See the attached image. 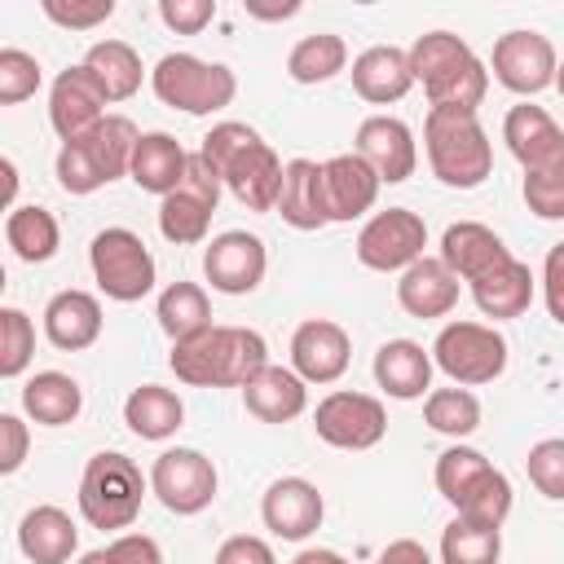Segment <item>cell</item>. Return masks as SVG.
Returning a JSON list of instances; mask_svg holds the SVG:
<instances>
[{"mask_svg":"<svg viewBox=\"0 0 564 564\" xmlns=\"http://www.w3.org/2000/svg\"><path fill=\"white\" fill-rule=\"evenodd\" d=\"M198 154L207 159V167L220 176V185L247 207V212H278V198H282V163L278 154L269 150V141L251 128V123H238V119H225L216 123Z\"/></svg>","mask_w":564,"mask_h":564,"instance_id":"6da1fadb","label":"cell"},{"mask_svg":"<svg viewBox=\"0 0 564 564\" xmlns=\"http://www.w3.org/2000/svg\"><path fill=\"white\" fill-rule=\"evenodd\" d=\"M167 366L189 388H247L269 366V344L251 326H207L203 335L172 344Z\"/></svg>","mask_w":564,"mask_h":564,"instance_id":"7a4b0ae2","label":"cell"},{"mask_svg":"<svg viewBox=\"0 0 564 564\" xmlns=\"http://www.w3.org/2000/svg\"><path fill=\"white\" fill-rule=\"evenodd\" d=\"M410 70L423 84L432 110H463L476 115V106L489 93V66L449 31H427L410 44Z\"/></svg>","mask_w":564,"mask_h":564,"instance_id":"3957f363","label":"cell"},{"mask_svg":"<svg viewBox=\"0 0 564 564\" xmlns=\"http://www.w3.org/2000/svg\"><path fill=\"white\" fill-rule=\"evenodd\" d=\"M423 145L427 163L441 185L449 189H476L494 172V145L476 115L463 110H427L423 119Z\"/></svg>","mask_w":564,"mask_h":564,"instance_id":"277c9868","label":"cell"},{"mask_svg":"<svg viewBox=\"0 0 564 564\" xmlns=\"http://www.w3.org/2000/svg\"><path fill=\"white\" fill-rule=\"evenodd\" d=\"M141 498H145V476L141 467L119 454V449H101L84 463L79 476V516L93 529H128L141 516Z\"/></svg>","mask_w":564,"mask_h":564,"instance_id":"5b68a950","label":"cell"},{"mask_svg":"<svg viewBox=\"0 0 564 564\" xmlns=\"http://www.w3.org/2000/svg\"><path fill=\"white\" fill-rule=\"evenodd\" d=\"M150 88L163 106L185 115H212L225 110L238 93V79L225 62H203L194 53H167L150 70Z\"/></svg>","mask_w":564,"mask_h":564,"instance_id":"8992f818","label":"cell"},{"mask_svg":"<svg viewBox=\"0 0 564 564\" xmlns=\"http://www.w3.org/2000/svg\"><path fill=\"white\" fill-rule=\"evenodd\" d=\"M88 264H93V278L101 286V295L106 300H119V304H132V300L150 295L154 291V278H159L150 247L132 229H123V225H110V229H101L93 238Z\"/></svg>","mask_w":564,"mask_h":564,"instance_id":"52a82bcc","label":"cell"},{"mask_svg":"<svg viewBox=\"0 0 564 564\" xmlns=\"http://www.w3.org/2000/svg\"><path fill=\"white\" fill-rule=\"evenodd\" d=\"M432 361L458 388L494 383L507 370V339L485 322H449V326H441V335L432 344Z\"/></svg>","mask_w":564,"mask_h":564,"instance_id":"ba28073f","label":"cell"},{"mask_svg":"<svg viewBox=\"0 0 564 564\" xmlns=\"http://www.w3.org/2000/svg\"><path fill=\"white\" fill-rule=\"evenodd\" d=\"M216 203H220V176H216V172L207 167V159L194 150L181 189H172V194L159 203V234H163L167 242H176V247L203 242L207 229H212Z\"/></svg>","mask_w":564,"mask_h":564,"instance_id":"9c48e42d","label":"cell"},{"mask_svg":"<svg viewBox=\"0 0 564 564\" xmlns=\"http://www.w3.org/2000/svg\"><path fill=\"white\" fill-rule=\"evenodd\" d=\"M427 225L410 207L375 212L357 234V260L375 273H405L414 260H423Z\"/></svg>","mask_w":564,"mask_h":564,"instance_id":"30bf717a","label":"cell"},{"mask_svg":"<svg viewBox=\"0 0 564 564\" xmlns=\"http://www.w3.org/2000/svg\"><path fill=\"white\" fill-rule=\"evenodd\" d=\"M150 489L172 516H198L216 498V467H212L207 454H198L189 445H176V449H163L154 458Z\"/></svg>","mask_w":564,"mask_h":564,"instance_id":"8fae6325","label":"cell"},{"mask_svg":"<svg viewBox=\"0 0 564 564\" xmlns=\"http://www.w3.org/2000/svg\"><path fill=\"white\" fill-rule=\"evenodd\" d=\"M313 432L335 449H370L388 432V410L370 392H330L313 410Z\"/></svg>","mask_w":564,"mask_h":564,"instance_id":"7c38bea8","label":"cell"},{"mask_svg":"<svg viewBox=\"0 0 564 564\" xmlns=\"http://www.w3.org/2000/svg\"><path fill=\"white\" fill-rule=\"evenodd\" d=\"M489 70L502 88L520 93V97H533L542 88L555 84V70H560V57H555V44L538 31H507L494 40V57H489Z\"/></svg>","mask_w":564,"mask_h":564,"instance_id":"4fadbf2b","label":"cell"},{"mask_svg":"<svg viewBox=\"0 0 564 564\" xmlns=\"http://www.w3.org/2000/svg\"><path fill=\"white\" fill-rule=\"evenodd\" d=\"M106 101H110L106 88L97 84V75L84 62L66 66L48 88V123L62 137V145L66 141H84L88 132H97L101 119H106Z\"/></svg>","mask_w":564,"mask_h":564,"instance_id":"5bb4252c","label":"cell"},{"mask_svg":"<svg viewBox=\"0 0 564 564\" xmlns=\"http://www.w3.org/2000/svg\"><path fill=\"white\" fill-rule=\"evenodd\" d=\"M264 269H269V251L247 229H225L203 251V273L212 282V291H225V295L256 291L264 282Z\"/></svg>","mask_w":564,"mask_h":564,"instance_id":"9a60e30c","label":"cell"},{"mask_svg":"<svg viewBox=\"0 0 564 564\" xmlns=\"http://www.w3.org/2000/svg\"><path fill=\"white\" fill-rule=\"evenodd\" d=\"M352 150L379 172L383 185H401V181H410L414 167H419L414 132H410V123L397 119V115H370V119H361Z\"/></svg>","mask_w":564,"mask_h":564,"instance_id":"2e32d148","label":"cell"},{"mask_svg":"<svg viewBox=\"0 0 564 564\" xmlns=\"http://www.w3.org/2000/svg\"><path fill=\"white\" fill-rule=\"evenodd\" d=\"M352 361L348 330L330 317H308L291 335V370L304 383H335Z\"/></svg>","mask_w":564,"mask_h":564,"instance_id":"e0dca14e","label":"cell"},{"mask_svg":"<svg viewBox=\"0 0 564 564\" xmlns=\"http://www.w3.org/2000/svg\"><path fill=\"white\" fill-rule=\"evenodd\" d=\"M322 516H326L322 489L313 480H304V476H282L260 498V520L282 542H304L322 524Z\"/></svg>","mask_w":564,"mask_h":564,"instance_id":"ac0fdd59","label":"cell"},{"mask_svg":"<svg viewBox=\"0 0 564 564\" xmlns=\"http://www.w3.org/2000/svg\"><path fill=\"white\" fill-rule=\"evenodd\" d=\"M379 172L352 150V154H335L322 163V189H326V212L330 220H357L375 207L379 198Z\"/></svg>","mask_w":564,"mask_h":564,"instance_id":"d6986e66","label":"cell"},{"mask_svg":"<svg viewBox=\"0 0 564 564\" xmlns=\"http://www.w3.org/2000/svg\"><path fill=\"white\" fill-rule=\"evenodd\" d=\"M441 260H445V269L458 282H476V278L494 273L498 264H507L511 251H507V242L489 225H480V220H454L441 234Z\"/></svg>","mask_w":564,"mask_h":564,"instance_id":"ffe728a7","label":"cell"},{"mask_svg":"<svg viewBox=\"0 0 564 564\" xmlns=\"http://www.w3.org/2000/svg\"><path fill=\"white\" fill-rule=\"evenodd\" d=\"M397 304H401L410 317H419V322L445 317V313H454V304H458V278L445 269L441 256H423V260H414V264L401 273V282H397Z\"/></svg>","mask_w":564,"mask_h":564,"instance_id":"44dd1931","label":"cell"},{"mask_svg":"<svg viewBox=\"0 0 564 564\" xmlns=\"http://www.w3.org/2000/svg\"><path fill=\"white\" fill-rule=\"evenodd\" d=\"M18 551L31 564H66L79 551V529L62 507L40 502L18 520Z\"/></svg>","mask_w":564,"mask_h":564,"instance_id":"7402d4cb","label":"cell"},{"mask_svg":"<svg viewBox=\"0 0 564 564\" xmlns=\"http://www.w3.org/2000/svg\"><path fill=\"white\" fill-rule=\"evenodd\" d=\"M352 88H357V97H366L375 106L401 101L414 88L410 53L405 48H392V44H375V48L357 53L352 57Z\"/></svg>","mask_w":564,"mask_h":564,"instance_id":"603a6c76","label":"cell"},{"mask_svg":"<svg viewBox=\"0 0 564 564\" xmlns=\"http://www.w3.org/2000/svg\"><path fill=\"white\" fill-rule=\"evenodd\" d=\"M185 172H189V150L172 132H141V141L132 150V172H128L137 181V189L167 198L172 189H181Z\"/></svg>","mask_w":564,"mask_h":564,"instance_id":"cb8c5ba5","label":"cell"},{"mask_svg":"<svg viewBox=\"0 0 564 564\" xmlns=\"http://www.w3.org/2000/svg\"><path fill=\"white\" fill-rule=\"evenodd\" d=\"M44 335L62 352L93 348L97 335H101V304H97V295H88V291H57L44 304Z\"/></svg>","mask_w":564,"mask_h":564,"instance_id":"d4e9b609","label":"cell"},{"mask_svg":"<svg viewBox=\"0 0 564 564\" xmlns=\"http://www.w3.org/2000/svg\"><path fill=\"white\" fill-rule=\"evenodd\" d=\"M432 352H423V344L414 339H388L375 352V383L392 397V401H419L432 388Z\"/></svg>","mask_w":564,"mask_h":564,"instance_id":"484cf974","label":"cell"},{"mask_svg":"<svg viewBox=\"0 0 564 564\" xmlns=\"http://www.w3.org/2000/svg\"><path fill=\"white\" fill-rule=\"evenodd\" d=\"M242 405L247 414H256L260 423H291L308 410V383L286 370V366H264L247 388H242Z\"/></svg>","mask_w":564,"mask_h":564,"instance_id":"4316f807","label":"cell"},{"mask_svg":"<svg viewBox=\"0 0 564 564\" xmlns=\"http://www.w3.org/2000/svg\"><path fill=\"white\" fill-rule=\"evenodd\" d=\"M502 141H507V150L520 159V167L529 172V167L546 163L555 150H564V128H560L542 106L520 101V106H511L507 119H502Z\"/></svg>","mask_w":564,"mask_h":564,"instance_id":"83f0119b","label":"cell"},{"mask_svg":"<svg viewBox=\"0 0 564 564\" xmlns=\"http://www.w3.org/2000/svg\"><path fill=\"white\" fill-rule=\"evenodd\" d=\"M278 212H282V220H286L291 229H304V234L330 225L326 189H322V163H313V159H291V163H286Z\"/></svg>","mask_w":564,"mask_h":564,"instance_id":"f1b7e54d","label":"cell"},{"mask_svg":"<svg viewBox=\"0 0 564 564\" xmlns=\"http://www.w3.org/2000/svg\"><path fill=\"white\" fill-rule=\"evenodd\" d=\"M471 300L494 322H511V317L529 313V304H533V273H529V264H520L511 256L507 264H498L494 273L471 282Z\"/></svg>","mask_w":564,"mask_h":564,"instance_id":"f546056e","label":"cell"},{"mask_svg":"<svg viewBox=\"0 0 564 564\" xmlns=\"http://www.w3.org/2000/svg\"><path fill=\"white\" fill-rule=\"evenodd\" d=\"M22 410L44 427H66L84 410V388L62 370H40L22 388Z\"/></svg>","mask_w":564,"mask_h":564,"instance_id":"4dcf8cb0","label":"cell"},{"mask_svg":"<svg viewBox=\"0 0 564 564\" xmlns=\"http://www.w3.org/2000/svg\"><path fill=\"white\" fill-rule=\"evenodd\" d=\"M123 423L132 436L141 441H167L176 436V427L185 423V405L172 388H159V383H141L128 392L123 401Z\"/></svg>","mask_w":564,"mask_h":564,"instance_id":"1f68e13d","label":"cell"},{"mask_svg":"<svg viewBox=\"0 0 564 564\" xmlns=\"http://www.w3.org/2000/svg\"><path fill=\"white\" fill-rule=\"evenodd\" d=\"M154 317H159V326L172 344H185V339L203 335L207 326H216L212 322V300L198 282H167L163 295H159Z\"/></svg>","mask_w":564,"mask_h":564,"instance_id":"d6a6232c","label":"cell"},{"mask_svg":"<svg viewBox=\"0 0 564 564\" xmlns=\"http://www.w3.org/2000/svg\"><path fill=\"white\" fill-rule=\"evenodd\" d=\"M4 242L13 247L18 260H26V264H44V260L57 256V247H62V229H57V220H53L48 207L26 203V207H9V216H4Z\"/></svg>","mask_w":564,"mask_h":564,"instance_id":"836d02e7","label":"cell"},{"mask_svg":"<svg viewBox=\"0 0 564 564\" xmlns=\"http://www.w3.org/2000/svg\"><path fill=\"white\" fill-rule=\"evenodd\" d=\"M84 66L97 75V84L106 88L110 101H128L137 97L141 79H145V66L137 57V48L128 40H97L88 53H84Z\"/></svg>","mask_w":564,"mask_h":564,"instance_id":"e575fe53","label":"cell"},{"mask_svg":"<svg viewBox=\"0 0 564 564\" xmlns=\"http://www.w3.org/2000/svg\"><path fill=\"white\" fill-rule=\"evenodd\" d=\"M348 66V44L330 31H317V35H304L291 53H286V75L295 84H326L335 79L339 70Z\"/></svg>","mask_w":564,"mask_h":564,"instance_id":"d590c367","label":"cell"},{"mask_svg":"<svg viewBox=\"0 0 564 564\" xmlns=\"http://www.w3.org/2000/svg\"><path fill=\"white\" fill-rule=\"evenodd\" d=\"M498 555H502V533L489 524L454 516L441 529V564H498Z\"/></svg>","mask_w":564,"mask_h":564,"instance_id":"8d00e7d4","label":"cell"},{"mask_svg":"<svg viewBox=\"0 0 564 564\" xmlns=\"http://www.w3.org/2000/svg\"><path fill=\"white\" fill-rule=\"evenodd\" d=\"M489 471H494V463H489L480 449H471V445H449V449L436 458V489H441V498L458 511V507L467 502V494H471Z\"/></svg>","mask_w":564,"mask_h":564,"instance_id":"74e56055","label":"cell"},{"mask_svg":"<svg viewBox=\"0 0 564 564\" xmlns=\"http://www.w3.org/2000/svg\"><path fill=\"white\" fill-rule=\"evenodd\" d=\"M423 423L432 427V432H441V436H471L476 427H480V401L467 392V388H436V392H427V401H423Z\"/></svg>","mask_w":564,"mask_h":564,"instance_id":"f35d334b","label":"cell"},{"mask_svg":"<svg viewBox=\"0 0 564 564\" xmlns=\"http://www.w3.org/2000/svg\"><path fill=\"white\" fill-rule=\"evenodd\" d=\"M524 203L538 220H564V150L524 172Z\"/></svg>","mask_w":564,"mask_h":564,"instance_id":"ab89813d","label":"cell"},{"mask_svg":"<svg viewBox=\"0 0 564 564\" xmlns=\"http://www.w3.org/2000/svg\"><path fill=\"white\" fill-rule=\"evenodd\" d=\"M57 185L66 194H93V189L110 185V176H106V167L88 141H66L57 150Z\"/></svg>","mask_w":564,"mask_h":564,"instance_id":"60d3db41","label":"cell"},{"mask_svg":"<svg viewBox=\"0 0 564 564\" xmlns=\"http://www.w3.org/2000/svg\"><path fill=\"white\" fill-rule=\"evenodd\" d=\"M35 357V322L22 308H0V375L18 379Z\"/></svg>","mask_w":564,"mask_h":564,"instance_id":"b9f144b4","label":"cell"},{"mask_svg":"<svg viewBox=\"0 0 564 564\" xmlns=\"http://www.w3.org/2000/svg\"><path fill=\"white\" fill-rule=\"evenodd\" d=\"M458 516H467V520H476V524H489V529H502V520L511 516V480L494 467V471L467 494V502L458 507Z\"/></svg>","mask_w":564,"mask_h":564,"instance_id":"7bdbcfd3","label":"cell"},{"mask_svg":"<svg viewBox=\"0 0 564 564\" xmlns=\"http://www.w3.org/2000/svg\"><path fill=\"white\" fill-rule=\"evenodd\" d=\"M524 471L533 480V489L551 502H564V436H546L529 449Z\"/></svg>","mask_w":564,"mask_h":564,"instance_id":"ee69618b","label":"cell"},{"mask_svg":"<svg viewBox=\"0 0 564 564\" xmlns=\"http://www.w3.org/2000/svg\"><path fill=\"white\" fill-rule=\"evenodd\" d=\"M40 79H44V70H40V62H35L31 53H22V48H0V101H4V106H18V101L35 97Z\"/></svg>","mask_w":564,"mask_h":564,"instance_id":"f6af8a7d","label":"cell"},{"mask_svg":"<svg viewBox=\"0 0 564 564\" xmlns=\"http://www.w3.org/2000/svg\"><path fill=\"white\" fill-rule=\"evenodd\" d=\"M40 9H44L48 22H57L66 31H93V26L110 22L115 0H44Z\"/></svg>","mask_w":564,"mask_h":564,"instance_id":"bcb514c9","label":"cell"},{"mask_svg":"<svg viewBox=\"0 0 564 564\" xmlns=\"http://www.w3.org/2000/svg\"><path fill=\"white\" fill-rule=\"evenodd\" d=\"M159 18L176 35H198L216 18V0H159Z\"/></svg>","mask_w":564,"mask_h":564,"instance_id":"7dc6e473","label":"cell"},{"mask_svg":"<svg viewBox=\"0 0 564 564\" xmlns=\"http://www.w3.org/2000/svg\"><path fill=\"white\" fill-rule=\"evenodd\" d=\"M26 449H31V432L18 414H0V471L13 476L22 463H26Z\"/></svg>","mask_w":564,"mask_h":564,"instance_id":"c3c4849f","label":"cell"},{"mask_svg":"<svg viewBox=\"0 0 564 564\" xmlns=\"http://www.w3.org/2000/svg\"><path fill=\"white\" fill-rule=\"evenodd\" d=\"M212 564H278L273 560V546L264 538H251V533H234L220 542L216 560Z\"/></svg>","mask_w":564,"mask_h":564,"instance_id":"681fc988","label":"cell"},{"mask_svg":"<svg viewBox=\"0 0 564 564\" xmlns=\"http://www.w3.org/2000/svg\"><path fill=\"white\" fill-rule=\"evenodd\" d=\"M542 300H546V313L564 326V242H555L546 251V264H542Z\"/></svg>","mask_w":564,"mask_h":564,"instance_id":"f907efd6","label":"cell"},{"mask_svg":"<svg viewBox=\"0 0 564 564\" xmlns=\"http://www.w3.org/2000/svg\"><path fill=\"white\" fill-rule=\"evenodd\" d=\"M106 551H110L115 564H163V551L150 533H119Z\"/></svg>","mask_w":564,"mask_h":564,"instance_id":"816d5d0a","label":"cell"},{"mask_svg":"<svg viewBox=\"0 0 564 564\" xmlns=\"http://www.w3.org/2000/svg\"><path fill=\"white\" fill-rule=\"evenodd\" d=\"M379 564H432V555L414 542V538H397L379 551Z\"/></svg>","mask_w":564,"mask_h":564,"instance_id":"f5cc1de1","label":"cell"},{"mask_svg":"<svg viewBox=\"0 0 564 564\" xmlns=\"http://www.w3.org/2000/svg\"><path fill=\"white\" fill-rule=\"evenodd\" d=\"M247 13H251V18H264V22H282V18H295V13H300V0H286V4H260V0H247Z\"/></svg>","mask_w":564,"mask_h":564,"instance_id":"db71d44e","label":"cell"},{"mask_svg":"<svg viewBox=\"0 0 564 564\" xmlns=\"http://www.w3.org/2000/svg\"><path fill=\"white\" fill-rule=\"evenodd\" d=\"M291 564H348L339 551H326V546H308V551H300Z\"/></svg>","mask_w":564,"mask_h":564,"instance_id":"11a10c76","label":"cell"},{"mask_svg":"<svg viewBox=\"0 0 564 564\" xmlns=\"http://www.w3.org/2000/svg\"><path fill=\"white\" fill-rule=\"evenodd\" d=\"M13 194H18V172H13V159H4V198L13 203Z\"/></svg>","mask_w":564,"mask_h":564,"instance_id":"9f6ffc18","label":"cell"},{"mask_svg":"<svg viewBox=\"0 0 564 564\" xmlns=\"http://www.w3.org/2000/svg\"><path fill=\"white\" fill-rule=\"evenodd\" d=\"M75 564H115V560H110V551L101 546V551H88V555H79Z\"/></svg>","mask_w":564,"mask_h":564,"instance_id":"6f0895ef","label":"cell"},{"mask_svg":"<svg viewBox=\"0 0 564 564\" xmlns=\"http://www.w3.org/2000/svg\"><path fill=\"white\" fill-rule=\"evenodd\" d=\"M555 93L564 97V62H560V70H555Z\"/></svg>","mask_w":564,"mask_h":564,"instance_id":"680465c9","label":"cell"}]
</instances>
